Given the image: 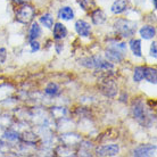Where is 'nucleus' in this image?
<instances>
[{
  "label": "nucleus",
  "mask_w": 157,
  "mask_h": 157,
  "mask_svg": "<svg viewBox=\"0 0 157 157\" xmlns=\"http://www.w3.org/2000/svg\"><path fill=\"white\" fill-rule=\"evenodd\" d=\"M105 56H106V58L110 63H121L123 58H124V52H122L121 50H118V49L110 46L105 51Z\"/></svg>",
  "instance_id": "7"
},
{
  "label": "nucleus",
  "mask_w": 157,
  "mask_h": 157,
  "mask_svg": "<svg viewBox=\"0 0 157 157\" xmlns=\"http://www.w3.org/2000/svg\"><path fill=\"white\" fill-rule=\"evenodd\" d=\"M96 153L99 156H116L120 153V147L118 145L110 144V145L100 146L96 149Z\"/></svg>",
  "instance_id": "5"
},
{
  "label": "nucleus",
  "mask_w": 157,
  "mask_h": 157,
  "mask_svg": "<svg viewBox=\"0 0 157 157\" xmlns=\"http://www.w3.org/2000/svg\"><path fill=\"white\" fill-rule=\"evenodd\" d=\"M30 46H31V51L32 52H36V51H38L40 49V44L38 41H36V40H31L30 41Z\"/></svg>",
  "instance_id": "23"
},
{
  "label": "nucleus",
  "mask_w": 157,
  "mask_h": 157,
  "mask_svg": "<svg viewBox=\"0 0 157 157\" xmlns=\"http://www.w3.org/2000/svg\"><path fill=\"white\" fill-rule=\"evenodd\" d=\"M137 26L138 25L136 22L124 20V18H118L114 23L115 31L123 38H131L132 36H134L137 32Z\"/></svg>",
  "instance_id": "2"
},
{
  "label": "nucleus",
  "mask_w": 157,
  "mask_h": 157,
  "mask_svg": "<svg viewBox=\"0 0 157 157\" xmlns=\"http://www.w3.org/2000/svg\"><path fill=\"white\" fill-rule=\"evenodd\" d=\"M150 56L151 57H154V58H156V42L154 41L153 43H151V46H150Z\"/></svg>",
  "instance_id": "25"
},
{
  "label": "nucleus",
  "mask_w": 157,
  "mask_h": 157,
  "mask_svg": "<svg viewBox=\"0 0 157 157\" xmlns=\"http://www.w3.org/2000/svg\"><path fill=\"white\" fill-rule=\"evenodd\" d=\"M139 32H140L141 38L145 40L153 39L154 36H156V30H155L154 26H150V25H145V26H142Z\"/></svg>",
  "instance_id": "13"
},
{
  "label": "nucleus",
  "mask_w": 157,
  "mask_h": 157,
  "mask_svg": "<svg viewBox=\"0 0 157 157\" xmlns=\"http://www.w3.org/2000/svg\"><path fill=\"white\" fill-rule=\"evenodd\" d=\"M144 78H146V81H148L149 83L156 84L157 80V72L153 67H145L144 68Z\"/></svg>",
  "instance_id": "14"
},
{
  "label": "nucleus",
  "mask_w": 157,
  "mask_h": 157,
  "mask_svg": "<svg viewBox=\"0 0 157 157\" xmlns=\"http://www.w3.org/2000/svg\"><path fill=\"white\" fill-rule=\"evenodd\" d=\"M15 5H25L26 2H29L30 0H12Z\"/></svg>",
  "instance_id": "26"
},
{
  "label": "nucleus",
  "mask_w": 157,
  "mask_h": 157,
  "mask_svg": "<svg viewBox=\"0 0 157 157\" xmlns=\"http://www.w3.org/2000/svg\"><path fill=\"white\" fill-rule=\"evenodd\" d=\"M156 1H157V0H151V2H153V4H154V8H156V6H157Z\"/></svg>",
  "instance_id": "27"
},
{
  "label": "nucleus",
  "mask_w": 157,
  "mask_h": 157,
  "mask_svg": "<svg viewBox=\"0 0 157 157\" xmlns=\"http://www.w3.org/2000/svg\"><path fill=\"white\" fill-rule=\"evenodd\" d=\"M91 20L94 25H101L106 22V15L101 9H94L91 14Z\"/></svg>",
  "instance_id": "11"
},
{
  "label": "nucleus",
  "mask_w": 157,
  "mask_h": 157,
  "mask_svg": "<svg viewBox=\"0 0 157 157\" xmlns=\"http://www.w3.org/2000/svg\"><path fill=\"white\" fill-rule=\"evenodd\" d=\"M44 92H46L48 96H50V97H52V96H56V94L59 92L58 84H57V83H54V82L49 83V84L46 86V89H44Z\"/></svg>",
  "instance_id": "20"
},
{
  "label": "nucleus",
  "mask_w": 157,
  "mask_h": 157,
  "mask_svg": "<svg viewBox=\"0 0 157 157\" xmlns=\"http://www.w3.org/2000/svg\"><path fill=\"white\" fill-rule=\"evenodd\" d=\"M34 15H36V9L30 5L25 4L21 8H18V10L16 12L15 17L17 22H20L22 24H29L34 18Z\"/></svg>",
  "instance_id": "4"
},
{
  "label": "nucleus",
  "mask_w": 157,
  "mask_h": 157,
  "mask_svg": "<svg viewBox=\"0 0 157 157\" xmlns=\"http://www.w3.org/2000/svg\"><path fill=\"white\" fill-rule=\"evenodd\" d=\"M58 17L64 21H71L74 18V12L71 7H62L58 12Z\"/></svg>",
  "instance_id": "15"
},
{
  "label": "nucleus",
  "mask_w": 157,
  "mask_h": 157,
  "mask_svg": "<svg viewBox=\"0 0 157 157\" xmlns=\"http://www.w3.org/2000/svg\"><path fill=\"white\" fill-rule=\"evenodd\" d=\"M144 68L142 66H138L134 68L133 72V80L134 82H141L142 78H144Z\"/></svg>",
  "instance_id": "21"
},
{
  "label": "nucleus",
  "mask_w": 157,
  "mask_h": 157,
  "mask_svg": "<svg viewBox=\"0 0 157 157\" xmlns=\"http://www.w3.org/2000/svg\"><path fill=\"white\" fill-rule=\"evenodd\" d=\"M80 64L86 68H94V70H99V71L109 72L113 70V64L102 59L99 56H91V57H86L80 60Z\"/></svg>",
  "instance_id": "1"
},
{
  "label": "nucleus",
  "mask_w": 157,
  "mask_h": 157,
  "mask_svg": "<svg viewBox=\"0 0 157 157\" xmlns=\"http://www.w3.org/2000/svg\"><path fill=\"white\" fill-rule=\"evenodd\" d=\"M130 49L132 50L134 56L137 57H141L142 52H141V41L139 39H131L130 40Z\"/></svg>",
  "instance_id": "16"
},
{
  "label": "nucleus",
  "mask_w": 157,
  "mask_h": 157,
  "mask_svg": "<svg viewBox=\"0 0 157 157\" xmlns=\"http://www.w3.org/2000/svg\"><path fill=\"white\" fill-rule=\"evenodd\" d=\"M128 8V1L126 0H115L114 4L112 5L110 10L113 14H122Z\"/></svg>",
  "instance_id": "12"
},
{
  "label": "nucleus",
  "mask_w": 157,
  "mask_h": 157,
  "mask_svg": "<svg viewBox=\"0 0 157 157\" xmlns=\"http://www.w3.org/2000/svg\"><path fill=\"white\" fill-rule=\"evenodd\" d=\"M29 36H30V41L31 40H36L41 36V28L38 23H33L30 28V32H29Z\"/></svg>",
  "instance_id": "17"
},
{
  "label": "nucleus",
  "mask_w": 157,
  "mask_h": 157,
  "mask_svg": "<svg viewBox=\"0 0 157 157\" xmlns=\"http://www.w3.org/2000/svg\"><path fill=\"white\" fill-rule=\"evenodd\" d=\"M156 153V147L153 145H144L139 146L133 150L134 156L144 157V156H153Z\"/></svg>",
  "instance_id": "8"
},
{
  "label": "nucleus",
  "mask_w": 157,
  "mask_h": 157,
  "mask_svg": "<svg viewBox=\"0 0 157 157\" xmlns=\"http://www.w3.org/2000/svg\"><path fill=\"white\" fill-rule=\"evenodd\" d=\"M67 36V29L62 23H56L54 26V39L63 40Z\"/></svg>",
  "instance_id": "10"
},
{
  "label": "nucleus",
  "mask_w": 157,
  "mask_h": 157,
  "mask_svg": "<svg viewBox=\"0 0 157 157\" xmlns=\"http://www.w3.org/2000/svg\"><path fill=\"white\" fill-rule=\"evenodd\" d=\"M4 138H6V139L9 140V141H16V140L20 139V134L17 133V132H15V131L9 130V131H7V132H5Z\"/></svg>",
  "instance_id": "22"
},
{
  "label": "nucleus",
  "mask_w": 157,
  "mask_h": 157,
  "mask_svg": "<svg viewBox=\"0 0 157 157\" xmlns=\"http://www.w3.org/2000/svg\"><path fill=\"white\" fill-rule=\"evenodd\" d=\"M78 5L83 10H86V12H90L96 7L94 0H78Z\"/></svg>",
  "instance_id": "18"
},
{
  "label": "nucleus",
  "mask_w": 157,
  "mask_h": 157,
  "mask_svg": "<svg viewBox=\"0 0 157 157\" xmlns=\"http://www.w3.org/2000/svg\"><path fill=\"white\" fill-rule=\"evenodd\" d=\"M132 114H133L134 120H137L140 124L149 125L148 121L150 120V117H148V114H147L145 108V104L141 100H137V101L133 102V105H132Z\"/></svg>",
  "instance_id": "3"
},
{
  "label": "nucleus",
  "mask_w": 157,
  "mask_h": 157,
  "mask_svg": "<svg viewBox=\"0 0 157 157\" xmlns=\"http://www.w3.org/2000/svg\"><path fill=\"white\" fill-rule=\"evenodd\" d=\"M75 30H76L78 36H84V38L89 36H90V33H91L90 24L88 23V22H86V21H83V20H78V22L75 23Z\"/></svg>",
  "instance_id": "9"
},
{
  "label": "nucleus",
  "mask_w": 157,
  "mask_h": 157,
  "mask_svg": "<svg viewBox=\"0 0 157 157\" xmlns=\"http://www.w3.org/2000/svg\"><path fill=\"white\" fill-rule=\"evenodd\" d=\"M40 23L47 29H50L54 25V18H52V16L50 14H44V15L40 17Z\"/></svg>",
  "instance_id": "19"
},
{
  "label": "nucleus",
  "mask_w": 157,
  "mask_h": 157,
  "mask_svg": "<svg viewBox=\"0 0 157 157\" xmlns=\"http://www.w3.org/2000/svg\"><path fill=\"white\" fill-rule=\"evenodd\" d=\"M100 89H101L102 94L107 97H114L117 92V86H116L114 81L110 80V78H106V80L102 81Z\"/></svg>",
  "instance_id": "6"
},
{
  "label": "nucleus",
  "mask_w": 157,
  "mask_h": 157,
  "mask_svg": "<svg viewBox=\"0 0 157 157\" xmlns=\"http://www.w3.org/2000/svg\"><path fill=\"white\" fill-rule=\"evenodd\" d=\"M6 59H7V51L5 48H0V64L5 63Z\"/></svg>",
  "instance_id": "24"
}]
</instances>
